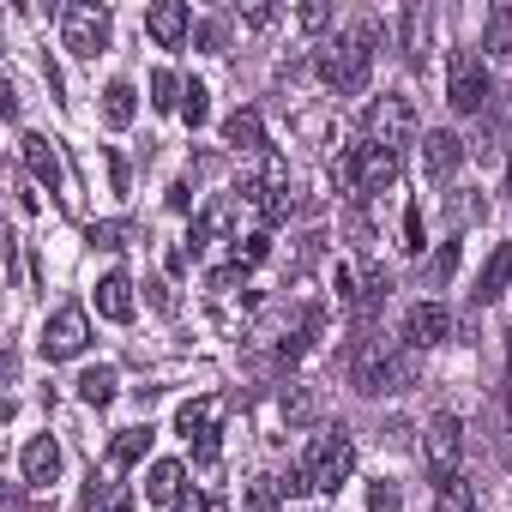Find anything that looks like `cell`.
<instances>
[{"label":"cell","instance_id":"cell-1","mask_svg":"<svg viewBox=\"0 0 512 512\" xmlns=\"http://www.w3.org/2000/svg\"><path fill=\"white\" fill-rule=\"evenodd\" d=\"M422 380V350H410L404 338H362L356 350V392L380 398V392H410Z\"/></svg>","mask_w":512,"mask_h":512},{"label":"cell","instance_id":"cell-2","mask_svg":"<svg viewBox=\"0 0 512 512\" xmlns=\"http://www.w3.org/2000/svg\"><path fill=\"white\" fill-rule=\"evenodd\" d=\"M374 19H362V25H350L332 49H320V79L332 85V91H344V97H356L362 85H368V67H374Z\"/></svg>","mask_w":512,"mask_h":512},{"label":"cell","instance_id":"cell-3","mask_svg":"<svg viewBox=\"0 0 512 512\" xmlns=\"http://www.w3.org/2000/svg\"><path fill=\"white\" fill-rule=\"evenodd\" d=\"M302 470H308V488L338 494L350 482V470H356V440L344 428H320L314 446H308V458H302Z\"/></svg>","mask_w":512,"mask_h":512},{"label":"cell","instance_id":"cell-4","mask_svg":"<svg viewBox=\"0 0 512 512\" xmlns=\"http://www.w3.org/2000/svg\"><path fill=\"white\" fill-rule=\"evenodd\" d=\"M338 175L350 181L356 199H374V193H386L398 181V151H386V145H350L338 157Z\"/></svg>","mask_w":512,"mask_h":512},{"label":"cell","instance_id":"cell-5","mask_svg":"<svg viewBox=\"0 0 512 512\" xmlns=\"http://www.w3.org/2000/svg\"><path fill=\"white\" fill-rule=\"evenodd\" d=\"M61 43H67L79 61H97V55L109 49V7H91V0L61 7Z\"/></svg>","mask_w":512,"mask_h":512},{"label":"cell","instance_id":"cell-6","mask_svg":"<svg viewBox=\"0 0 512 512\" xmlns=\"http://www.w3.org/2000/svg\"><path fill=\"white\" fill-rule=\"evenodd\" d=\"M446 97H452L458 115H482V109H488L494 85H488V67H482L470 49H458V55L446 61Z\"/></svg>","mask_w":512,"mask_h":512},{"label":"cell","instance_id":"cell-7","mask_svg":"<svg viewBox=\"0 0 512 512\" xmlns=\"http://www.w3.org/2000/svg\"><path fill=\"white\" fill-rule=\"evenodd\" d=\"M91 350V314L85 308H55L49 314V326H43V356L49 362H73V356H85Z\"/></svg>","mask_w":512,"mask_h":512},{"label":"cell","instance_id":"cell-8","mask_svg":"<svg viewBox=\"0 0 512 512\" xmlns=\"http://www.w3.org/2000/svg\"><path fill=\"white\" fill-rule=\"evenodd\" d=\"M368 145H386V151H398V145H410L416 139V109L404 103V97H380V103H368Z\"/></svg>","mask_w":512,"mask_h":512},{"label":"cell","instance_id":"cell-9","mask_svg":"<svg viewBox=\"0 0 512 512\" xmlns=\"http://www.w3.org/2000/svg\"><path fill=\"white\" fill-rule=\"evenodd\" d=\"M458 452H464V428H458V416H434V422L422 428V458H428L434 482L458 476Z\"/></svg>","mask_w":512,"mask_h":512},{"label":"cell","instance_id":"cell-10","mask_svg":"<svg viewBox=\"0 0 512 512\" xmlns=\"http://www.w3.org/2000/svg\"><path fill=\"white\" fill-rule=\"evenodd\" d=\"M452 338V314L440 308V302H416L410 314H404V344L410 350H434V344H446Z\"/></svg>","mask_w":512,"mask_h":512},{"label":"cell","instance_id":"cell-11","mask_svg":"<svg viewBox=\"0 0 512 512\" xmlns=\"http://www.w3.org/2000/svg\"><path fill=\"white\" fill-rule=\"evenodd\" d=\"M175 434H187V440L199 446V458L211 464V458H217V398L181 404V410H175Z\"/></svg>","mask_w":512,"mask_h":512},{"label":"cell","instance_id":"cell-12","mask_svg":"<svg viewBox=\"0 0 512 512\" xmlns=\"http://www.w3.org/2000/svg\"><path fill=\"white\" fill-rule=\"evenodd\" d=\"M145 31H151L163 49H181L187 31H193V13L181 7V0H157V7H145Z\"/></svg>","mask_w":512,"mask_h":512},{"label":"cell","instance_id":"cell-13","mask_svg":"<svg viewBox=\"0 0 512 512\" xmlns=\"http://www.w3.org/2000/svg\"><path fill=\"white\" fill-rule=\"evenodd\" d=\"M458 163H464V139H458L452 127H434V133L422 139V169H428V181H446Z\"/></svg>","mask_w":512,"mask_h":512},{"label":"cell","instance_id":"cell-14","mask_svg":"<svg viewBox=\"0 0 512 512\" xmlns=\"http://www.w3.org/2000/svg\"><path fill=\"white\" fill-rule=\"evenodd\" d=\"M19 157H25V169H31V175H37V181H43L49 193H55V187L67 181V175H61V151H55V145H49L43 133H25V139H19Z\"/></svg>","mask_w":512,"mask_h":512},{"label":"cell","instance_id":"cell-15","mask_svg":"<svg viewBox=\"0 0 512 512\" xmlns=\"http://www.w3.org/2000/svg\"><path fill=\"white\" fill-rule=\"evenodd\" d=\"M19 470H25V482H31V488H49V482L61 476V446H55V434H37V440L25 446Z\"/></svg>","mask_w":512,"mask_h":512},{"label":"cell","instance_id":"cell-16","mask_svg":"<svg viewBox=\"0 0 512 512\" xmlns=\"http://www.w3.org/2000/svg\"><path fill=\"white\" fill-rule=\"evenodd\" d=\"M506 284H512V241H500V247L488 253V266H482V278H476V308H488L494 296H506Z\"/></svg>","mask_w":512,"mask_h":512},{"label":"cell","instance_id":"cell-17","mask_svg":"<svg viewBox=\"0 0 512 512\" xmlns=\"http://www.w3.org/2000/svg\"><path fill=\"white\" fill-rule=\"evenodd\" d=\"M97 314L115 320V326L133 320V284H127V272H109V278L97 284Z\"/></svg>","mask_w":512,"mask_h":512},{"label":"cell","instance_id":"cell-18","mask_svg":"<svg viewBox=\"0 0 512 512\" xmlns=\"http://www.w3.org/2000/svg\"><path fill=\"white\" fill-rule=\"evenodd\" d=\"M181 488H187V470H181L175 458L151 464V476H145V500H151V506H175V500H181Z\"/></svg>","mask_w":512,"mask_h":512},{"label":"cell","instance_id":"cell-19","mask_svg":"<svg viewBox=\"0 0 512 512\" xmlns=\"http://www.w3.org/2000/svg\"><path fill=\"white\" fill-rule=\"evenodd\" d=\"M223 145H235V151H260V145H266V121L253 115V109H235V115L223 121Z\"/></svg>","mask_w":512,"mask_h":512},{"label":"cell","instance_id":"cell-20","mask_svg":"<svg viewBox=\"0 0 512 512\" xmlns=\"http://www.w3.org/2000/svg\"><path fill=\"white\" fill-rule=\"evenodd\" d=\"M284 506V476H247V488H241V512H278Z\"/></svg>","mask_w":512,"mask_h":512},{"label":"cell","instance_id":"cell-21","mask_svg":"<svg viewBox=\"0 0 512 512\" xmlns=\"http://www.w3.org/2000/svg\"><path fill=\"white\" fill-rule=\"evenodd\" d=\"M404 61L410 67H428V7H404Z\"/></svg>","mask_w":512,"mask_h":512},{"label":"cell","instance_id":"cell-22","mask_svg":"<svg viewBox=\"0 0 512 512\" xmlns=\"http://www.w3.org/2000/svg\"><path fill=\"white\" fill-rule=\"evenodd\" d=\"M133 115H139V91H133L127 79H115V85L103 91V121L121 133V127H133Z\"/></svg>","mask_w":512,"mask_h":512},{"label":"cell","instance_id":"cell-23","mask_svg":"<svg viewBox=\"0 0 512 512\" xmlns=\"http://www.w3.org/2000/svg\"><path fill=\"white\" fill-rule=\"evenodd\" d=\"M145 452H151V422H145V428H121L115 446H109V470H127V464H139Z\"/></svg>","mask_w":512,"mask_h":512},{"label":"cell","instance_id":"cell-24","mask_svg":"<svg viewBox=\"0 0 512 512\" xmlns=\"http://www.w3.org/2000/svg\"><path fill=\"white\" fill-rule=\"evenodd\" d=\"M434 512H476V488H470L464 476L434 482Z\"/></svg>","mask_w":512,"mask_h":512},{"label":"cell","instance_id":"cell-25","mask_svg":"<svg viewBox=\"0 0 512 512\" xmlns=\"http://www.w3.org/2000/svg\"><path fill=\"white\" fill-rule=\"evenodd\" d=\"M79 398H85L91 410L115 404V368H85V374H79Z\"/></svg>","mask_w":512,"mask_h":512},{"label":"cell","instance_id":"cell-26","mask_svg":"<svg viewBox=\"0 0 512 512\" xmlns=\"http://www.w3.org/2000/svg\"><path fill=\"white\" fill-rule=\"evenodd\" d=\"M278 404H284V416H290V422H296V428H302V422H314V416H320V398H314V386H302V380H290V386H284V398H278Z\"/></svg>","mask_w":512,"mask_h":512},{"label":"cell","instance_id":"cell-27","mask_svg":"<svg viewBox=\"0 0 512 512\" xmlns=\"http://www.w3.org/2000/svg\"><path fill=\"white\" fill-rule=\"evenodd\" d=\"M229 217H235V199H211V205H205V217L193 223V247H199V241H211V235H223V229H229Z\"/></svg>","mask_w":512,"mask_h":512},{"label":"cell","instance_id":"cell-28","mask_svg":"<svg viewBox=\"0 0 512 512\" xmlns=\"http://www.w3.org/2000/svg\"><path fill=\"white\" fill-rule=\"evenodd\" d=\"M488 55L512 61V7H494V19H488Z\"/></svg>","mask_w":512,"mask_h":512},{"label":"cell","instance_id":"cell-29","mask_svg":"<svg viewBox=\"0 0 512 512\" xmlns=\"http://www.w3.org/2000/svg\"><path fill=\"white\" fill-rule=\"evenodd\" d=\"M452 272H458V241H446V247L434 253V260L422 266V284H428V290H440V284H446Z\"/></svg>","mask_w":512,"mask_h":512},{"label":"cell","instance_id":"cell-30","mask_svg":"<svg viewBox=\"0 0 512 512\" xmlns=\"http://www.w3.org/2000/svg\"><path fill=\"white\" fill-rule=\"evenodd\" d=\"M181 97H187L181 79H175L169 67H157V73H151V103H157V109H181Z\"/></svg>","mask_w":512,"mask_h":512},{"label":"cell","instance_id":"cell-31","mask_svg":"<svg viewBox=\"0 0 512 512\" xmlns=\"http://www.w3.org/2000/svg\"><path fill=\"white\" fill-rule=\"evenodd\" d=\"M205 115H211V103H205V85H187V97H181V121H187V127H199Z\"/></svg>","mask_w":512,"mask_h":512},{"label":"cell","instance_id":"cell-32","mask_svg":"<svg viewBox=\"0 0 512 512\" xmlns=\"http://www.w3.org/2000/svg\"><path fill=\"white\" fill-rule=\"evenodd\" d=\"M127 223H91V247H127Z\"/></svg>","mask_w":512,"mask_h":512},{"label":"cell","instance_id":"cell-33","mask_svg":"<svg viewBox=\"0 0 512 512\" xmlns=\"http://www.w3.org/2000/svg\"><path fill=\"white\" fill-rule=\"evenodd\" d=\"M404 500H398V482H374L368 488V512H398Z\"/></svg>","mask_w":512,"mask_h":512},{"label":"cell","instance_id":"cell-34","mask_svg":"<svg viewBox=\"0 0 512 512\" xmlns=\"http://www.w3.org/2000/svg\"><path fill=\"white\" fill-rule=\"evenodd\" d=\"M266 260V235H247V241H235V266H260Z\"/></svg>","mask_w":512,"mask_h":512},{"label":"cell","instance_id":"cell-35","mask_svg":"<svg viewBox=\"0 0 512 512\" xmlns=\"http://www.w3.org/2000/svg\"><path fill=\"white\" fill-rule=\"evenodd\" d=\"M193 43H199L205 55H223V25H217V19H205V25L193 31Z\"/></svg>","mask_w":512,"mask_h":512},{"label":"cell","instance_id":"cell-36","mask_svg":"<svg viewBox=\"0 0 512 512\" xmlns=\"http://www.w3.org/2000/svg\"><path fill=\"white\" fill-rule=\"evenodd\" d=\"M404 247H410V253H422V247H428V235H422V211H416V205L404 211Z\"/></svg>","mask_w":512,"mask_h":512},{"label":"cell","instance_id":"cell-37","mask_svg":"<svg viewBox=\"0 0 512 512\" xmlns=\"http://www.w3.org/2000/svg\"><path fill=\"white\" fill-rule=\"evenodd\" d=\"M241 25H247V31H266V25H278V7H247Z\"/></svg>","mask_w":512,"mask_h":512},{"label":"cell","instance_id":"cell-38","mask_svg":"<svg viewBox=\"0 0 512 512\" xmlns=\"http://www.w3.org/2000/svg\"><path fill=\"white\" fill-rule=\"evenodd\" d=\"M296 25H302V31H326V25H332V13H326V7H302V13H296Z\"/></svg>","mask_w":512,"mask_h":512},{"label":"cell","instance_id":"cell-39","mask_svg":"<svg viewBox=\"0 0 512 512\" xmlns=\"http://www.w3.org/2000/svg\"><path fill=\"white\" fill-rule=\"evenodd\" d=\"M169 205H175V211H187V205H193V193H187V181H175V187H169Z\"/></svg>","mask_w":512,"mask_h":512},{"label":"cell","instance_id":"cell-40","mask_svg":"<svg viewBox=\"0 0 512 512\" xmlns=\"http://www.w3.org/2000/svg\"><path fill=\"white\" fill-rule=\"evenodd\" d=\"M103 512H133V494H127V488H121V494H109V506H103Z\"/></svg>","mask_w":512,"mask_h":512},{"label":"cell","instance_id":"cell-41","mask_svg":"<svg viewBox=\"0 0 512 512\" xmlns=\"http://www.w3.org/2000/svg\"><path fill=\"white\" fill-rule=\"evenodd\" d=\"M199 512H229V500H223V494H205V500H199Z\"/></svg>","mask_w":512,"mask_h":512}]
</instances>
